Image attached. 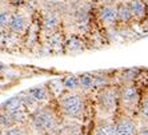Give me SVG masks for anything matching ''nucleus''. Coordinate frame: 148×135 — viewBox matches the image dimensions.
<instances>
[{
	"label": "nucleus",
	"instance_id": "f257e3e1",
	"mask_svg": "<svg viewBox=\"0 0 148 135\" xmlns=\"http://www.w3.org/2000/svg\"><path fill=\"white\" fill-rule=\"evenodd\" d=\"M143 91L135 83L119 84V112L135 116L140 107Z\"/></svg>",
	"mask_w": 148,
	"mask_h": 135
},
{
	"label": "nucleus",
	"instance_id": "f03ea898",
	"mask_svg": "<svg viewBox=\"0 0 148 135\" xmlns=\"http://www.w3.org/2000/svg\"><path fill=\"white\" fill-rule=\"evenodd\" d=\"M31 127L38 134L51 135L60 128L59 115L52 107H43L34 111L31 116Z\"/></svg>",
	"mask_w": 148,
	"mask_h": 135
},
{
	"label": "nucleus",
	"instance_id": "7ed1b4c3",
	"mask_svg": "<svg viewBox=\"0 0 148 135\" xmlns=\"http://www.w3.org/2000/svg\"><path fill=\"white\" fill-rule=\"evenodd\" d=\"M96 107L99 118H115L119 112V86L112 84L97 91Z\"/></svg>",
	"mask_w": 148,
	"mask_h": 135
},
{
	"label": "nucleus",
	"instance_id": "20e7f679",
	"mask_svg": "<svg viewBox=\"0 0 148 135\" xmlns=\"http://www.w3.org/2000/svg\"><path fill=\"white\" fill-rule=\"evenodd\" d=\"M59 107L64 116L72 121H82L86 115L87 104L83 94L77 92H64L59 98Z\"/></svg>",
	"mask_w": 148,
	"mask_h": 135
},
{
	"label": "nucleus",
	"instance_id": "39448f33",
	"mask_svg": "<svg viewBox=\"0 0 148 135\" xmlns=\"http://www.w3.org/2000/svg\"><path fill=\"white\" fill-rule=\"evenodd\" d=\"M115 126H116V135H138L139 125L138 119L131 115L117 112L115 116Z\"/></svg>",
	"mask_w": 148,
	"mask_h": 135
},
{
	"label": "nucleus",
	"instance_id": "423d86ee",
	"mask_svg": "<svg viewBox=\"0 0 148 135\" xmlns=\"http://www.w3.org/2000/svg\"><path fill=\"white\" fill-rule=\"evenodd\" d=\"M99 20L107 28L116 27L119 24V15H117L116 4H104L99 10Z\"/></svg>",
	"mask_w": 148,
	"mask_h": 135
},
{
	"label": "nucleus",
	"instance_id": "0eeeda50",
	"mask_svg": "<svg viewBox=\"0 0 148 135\" xmlns=\"http://www.w3.org/2000/svg\"><path fill=\"white\" fill-rule=\"evenodd\" d=\"M128 4L132 11L135 21H144L148 17V7L144 0H130Z\"/></svg>",
	"mask_w": 148,
	"mask_h": 135
},
{
	"label": "nucleus",
	"instance_id": "6e6552de",
	"mask_svg": "<svg viewBox=\"0 0 148 135\" xmlns=\"http://www.w3.org/2000/svg\"><path fill=\"white\" fill-rule=\"evenodd\" d=\"M95 135H116L115 118H99L95 128Z\"/></svg>",
	"mask_w": 148,
	"mask_h": 135
},
{
	"label": "nucleus",
	"instance_id": "1a4fd4ad",
	"mask_svg": "<svg viewBox=\"0 0 148 135\" xmlns=\"http://www.w3.org/2000/svg\"><path fill=\"white\" fill-rule=\"evenodd\" d=\"M28 28V21L27 17L23 14H14L12 19H11V24H10V30L12 34L15 35H23Z\"/></svg>",
	"mask_w": 148,
	"mask_h": 135
},
{
	"label": "nucleus",
	"instance_id": "9d476101",
	"mask_svg": "<svg viewBox=\"0 0 148 135\" xmlns=\"http://www.w3.org/2000/svg\"><path fill=\"white\" fill-rule=\"evenodd\" d=\"M60 24H62V19L58 14H47L43 19V30L49 35L58 32Z\"/></svg>",
	"mask_w": 148,
	"mask_h": 135
},
{
	"label": "nucleus",
	"instance_id": "9b49d317",
	"mask_svg": "<svg viewBox=\"0 0 148 135\" xmlns=\"http://www.w3.org/2000/svg\"><path fill=\"white\" fill-rule=\"evenodd\" d=\"M136 119H138L140 126H148V88L145 91H143L140 107H139Z\"/></svg>",
	"mask_w": 148,
	"mask_h": 135
},
{
	"label": "nucleus",
	"instance_id": "f8f14e48",
	"mask_svg": "<svg viewBox=\"0 0 148 135\" xmlns=\"http://www.w3.org/2000/svg\"><path fill=\"white\" fill-rule=\"evenodd\" d=\"M117 6V15H119V23L120 24H130L134 20V15H132V11L130 8V4L128 3H119Z\"/></svg>",
	"mask_w": 148,
	"mask_h": 135
},
{
	"label": "nucleus",
	"instance_id": "ddd939ff",
	"mask_svg": "<svg viewBox=\"0 0 148 135\" xmlns=\"http://www.w3.org/2000/svg\"><path fill=\"white\" fill-rule=\"evenodd\" d=\"M80 78V90L83 92H92L95 90V74H82L79 75Z\"/></svg>",
	"mask_w": 148,
	"mask_h": 135
},
{
	"label": "nucleus",
	"instance_id": "4468645a",
	"mask_svg": "<svg viewBox=\"0 0 148 135\" xmlns=\"http://www.w3.org/2000/svg\"><path fill=\"white\" fill-rule=\"evenodd\" d=\"M86 48V44L83 39L77 35H72L68 39H66V50L68 52H80Z\"/></svg>",
	"mask_w": 148,
	"mask_h": 135
},
{
	"label": "nucleus",
	"instance_id": "2eb2a0df",
	"mask_svg": "<svg viewBox=\"0 0 148 135\" xmlns=\"http://www.w3.org/2000/svg\"><path fill=\"white\" fill-rule=\"evenodd\" d=\"M64 88L67 92H77L80 91V78L79 75H67L63 79Z\"/></svg>",
	"mask_w": 148,
	"mask_h": 135
},
{
	"label": "nucleus",
	"instance_id": "dca6fc26",
	"mask_svg": "<svg viewBox=\"0 0 148 135\" xmlns=\"http://www.w3.org/2000/svg\"><path fill=\"white\" fill-rule=\"evenodd\" d=\"M29 95L34 98L36 103H39V102L47 101L49 98V95H51V92H49V90H47L44 86H40V87H36V88L29 91Z\"/></svg>",
	"mask_w": 148,
	"mask_h": 135
},
{
	"label": "nucleus",
	"instance_id": "f3484780",
	"mask_svg": "<svg viewBox=\"0 0 148 135\" xmlns=\"http://www.w3.org/2000/svg\"><path fill=\"white\" fill-rule=\"evenodd\" d=\"M49 47L53 48L55 51H60L62 48H66V39L63 38V35L59 31L49 36Z\"/></svg>",
	"mask_w": 148,
	"mask_h": 135
},
{
	"label": "nucleus",
	"instance_id": "a211bd4d",
	"mask_svg": "<svg viewBox=\"0 0 148 135\" xmlns=\"http://www.w3.org/2000/svg\"><path fill=\"white\" fill-rule=\"evenodd\" d=\"M1 107L4 108V112L5 114H11V112H14V111L19 110V108L24 107V102H23V99L21 98H14V99H10V101H7L5 103L1 106Z\"/></svg>",
	"mask_w": 148,
	"mask_h": 135
},
{
	"label": "nucleus",
	"instance_id": "6ab92c4d",
	"mask_svg": "<svg viewBox=\"0 0 148 135\" xmlns=\"http://www.w3.org/2000/svg\"><path fill=\"white\" fill-rule=\"evenodd\" d=\"M49 92L53 94L55 96H62L63 94H64V91H66V88H64V83H63V79H55L52 80V82H49Z\"/></svg>",
	"mask_w": 148,
	"mask_h": 135
},
{
	"label": "nucleus",
	"instance_id": "aec40b11",
	"mask_svg": "<svg viewBox=\"0 0 148 135\" xmlns=\"http://www.w3.org/2000/svg\"><path fill=\"white\" fill-rule=\"evenodd\" d=\"M11 19H12V14L7 10L0 11V32H4L7 28H10Z\"/></svg>",
	"mask_w": 148,
	"mask_h": 135
},
{
	"label": "nucleus",
	"instance_id": "412c9836",
	"mask_svg": "<svg viewBox=\"0 0 148 135\" xmlns=\"http://www.w3.org/2000/svg\"><path fill=\"white\" fill-rule=\"evenodd\" d=\"M3 135H29V131H28L24 126L16 125V126H12V127L5 128Z\"/></svg>",
	"mask_w": 148,
	"mask_h": 135
},
{
	"label": "nucleus",
	"instance_id": "4be33fe9",
	"mask_svg": "<svg viewBox=\"0 0 148 135\" xmlns=\"http://www.w3.org/2000/svg\"><path fill=\"white\" fill-rule=\"evenodd\" d=\"M138 135H148V126H140Z\"/></svg>",
	"mask_w": 148,
	"mask_h": 135
},
{
	"label": "nucleus",
	"instance_id": "5701e85b",
	"mask_svg": "<svg viewBox=\"0 0 148 135\" xmlns=\"http://www.w3.org/2000/svg\"><path fill=\"white\" fill-rule=\"evenodd\" d=\"M1 118H3V115L0 114V125H1Z\"/></svg>",
	"mask_w": 148,
	"mask_h": 135
},
{
	"label": "nucleus",
	"instance_id": "b1692460",
	"mask_svg": "<svg viewBox=\"0 0 148 135\" xmlns=\"http://www.w3.org/2000/svg\"><path fill=\"white\" fill-rule=\"evenodd\" d=\"M144 1H145V4H147V7H148V0H144Z\"/></svg>",
	"mask_w": 148,
	"mask_h": 135
}]
</instances>
